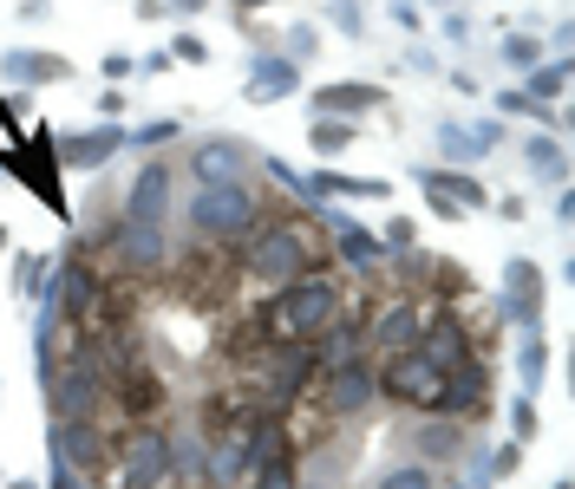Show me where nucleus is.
<instances>
[{
    "label": "nucleus",
    "mask_w": 575,
    "mask_h": 489,
    "mask_svg": "<svg viewBox=\"0 0 575 489\" xmlns=\"http://www.w3.org/2000/svg\"><path fill=\"white\" fill-rule=\"evenodd\" d=\"M510 424H516V437H536V412H530V398L510 412Z\"/></svg>",
    "instance_id": "obj_33"
},
{
    "label": "nucleus",
    "mask_w": 575,
    "mask_h": 489,
    "mask_svg": "<svg viewBox=\"0 0 575 489\" xmlns=\"http://www.w3.org/2000/svg\"><path fill=\"white\" fill-rule=\"evenodd\" d=\"M177 477V464H170V437L164 430H144L138 444L125 450V489H164Z\"/></svg>",
    "instance_id": "obj_8"
},
{
    "label": "nucleus",
    "mask_w": 575,
    "mask_h": 489,
    "mask_svg": "<svg viewBox=\"0 0 575 489\" xmlns=\"http://www.w3.org/2000/svg\"><path fill=\"white\" fill-rule=\"evenodd\" d=\"M170 138H177V125L164 118V125H144L138 138H125V143H138V150H157V143H170Z\"/></svg>",
    "instance_id": "obj_29"
},
{
    "label": "nucleus",
    "mask_w": 575,
    "mask_h": 489,
    "mask_svg": "<svg viewBox=\"0 0 575 489\" xmlns=\"http://www.w3.org/2000/svg\"><path fill=\"white\" fill-rule=\"evenodd\" d=\"M249 477H255V489H294V457H269V464H255V470H249Z\"/></svg>",
    "instance_id": "obj_25"
},
{
    "label": "nucleus",
    "mask_w": 575,
    "mask_h": 489,
    "mask_svg": "<svg viewBox=\"0 0 575 489\" xmlns=\"http://www.w3.org/2000/svg\"><path fill=\"white\" fill-rule=\"evenodd\" d=\"M53 385V418H92L98 412V398H105V379H98V365H66V372H53L46 379Z\"/></svg>",
    "instance_id": "obj_7"
},
{
    "label": "nucleus",
    "mask_w": 575,
    "mask_h": 489,
    "mask_svg": "<svg viewBox=\"0 0 575 489\" xmlns=\"http://www.w3.org/2000/svg\"><path fill=\"white\" fill-rule=\"evenodd\" d=\"M503 60H510V66H536V40H510Z\"/></svg>",
    "instance_id": "obj_31"
},
{
    "label": "nucleus",
    "mask_w": 575,
    "mask_h": 489,
    "mask_svg": "<svg viewBox=\"0 0 575 489\" xmlns=\"http://www.w3.org/2000/svg\"><path fill=\"white\" fill-rule=\"evenodd\" d=\"M341 242H347V248H341V255H347V262H354V268H379V255H386V248H379V242H373V235H366V228H341Z\"/></svg>",
    "instance_id": "obj_24"
},
{
    "label": "nucleus",
    "mask_w": 575,
    "mask_h": 489,
    "mask_svg": "<svg viewBox=\"0 0 575 489\" xmlns=\"http://www.w3.org/2000/svg\"><path fill=\"white\" fill-rule=\"evenodd\" d=\"M177 60H190V66H197V60H210V46H203L197 33H177Z\"/></svg>",
    "instance_id": "obj_30"
},
{
    "label": "nucleus",
    "mask_w": 575,
    "mask_h": 489,
    "mask_svg": "<svg viewBox=\"0 0 575 489\" xmlns=\"http://www.w3.org/2000/svg\"><path fill=\"white\" fill-rule=\"evenodd\" d=\"M0 170L27 177V183H33V196H40L46 210H66V196H60V150H53L46 131H33L27 150H0Z\"/></svg>",
    "instance_id": "obj_5"
},
{
    "label": "nucleus",
    "mask_w": 575,
    "mask_h": 489,
    "mask_svg": "<svg viewBox=\"0 0 575 489\" xmlns=\"http://www.w3.org/2000/svg\"><path fill=\"white\" fill-rule=\"evenodd\" d=\"M307 262H314V242H307V228H294V222H275V228H262V235L249 242V275L269 280V287L301 280Z\"/></svg>",
    "instance_id": "obj_2"
},
{
    "label": "nucleus",
    "mask_w": 575,
    "mask_h": 489,
    "mask_svg": "<svg viewBox=\"0 0 575 489\" xmlns=\"http://www.w3.org/2000/svg\"><path fill=\"white\" fill-rule=\"evenodd\" d=\"M242 177V143L236 138H210L197 150V183H236Z\"/></svg>",
    "instance_id": "obj_16"
},
{
    "label": "nucleus",
    "mask_w": 575,
    "mask_h": 489,
    "mask_svg": "<svg viewBox=\"0 0 575 489\" xmlns=\"http://www.w3.org/2000/svg\"><path fill=\"white\" fill-rule=\"evenodd\" d=\"M314 150H327V157H341L347 143H354V118H314Z\"/></svg>",
    "instance_id": "obj_21"
},
{
    "label": "nucleus",
    "mask_w": 575,
    "mask_h": 489,
    "mask_svg": "<svg viewBox=\"0 0 575 489\" xmlns=\"http://www.w3.org/2000/svg\"><path fill=\"white\" fill-rule=\"evenodd\" d=\"M164 228H144V222H125L118 228V262L132 268V275H150V268H164Z\"/></svg>",
    "instance_id": "obj_13"
},
{
    "label": "nucleus",
    "mask_w": 575,
    "mask_h": 489,
    "mask_svg": "<svg viewBox=\"0 0 575 489\" xmlns=\"http://www.w3.org/2000/svg\"><path fill=\"white\" fill-rule=\"evenodd\" d=\"M7 489H40V483H7Z\"/></svg>",
    "instance_id": "obj_38"
},
{
    "label": "nucleus",
    "mask_w": 575,
    "mask_h": 489,
    "mask_svg": "<svg viewBox=\"0 0 575 489\" xmlns=\"http://www.w3.org/2000/svg\"><path fill=\"white\" fill-rule=\"evenodd\" d=\"M458 444H464V430H458V424H431V430H419V437H412V450H419L426 464H438V457H451Z\"/></svg>",
    "instance_id": "obj_20"
},
{
    "label": "nucleus",
    "mask_w": 575,
    "mask_h": 489,
    "mask_svg": "<svg viewBox=\"0 0 575 489\" xmlns=\"http://www.w3.org/2000/svg\"><path fill=\"white\" fill-rule=\"evenodd\" d=\"M53 457L66 470H79V477H98L112 464V444H105V430L92 418H53Z\"/></svg>",
    "instance_id": "obj_6"
},
{
    "label": "nucleus",
    "mask_w": 575,
    "mask_h": 489,
    "mask_svg": "<svg viewBox=\"0 0 575 489\" xmlns=\"http://www.w3.org/2000/svg\"><path fill=\"white\" fill-rule=\"evenodd\" d=\"M46 489H79V470H66V464L53 457V477H46Z\"/></svg>",
    "instance_id": "obj_35"
},
{
    "label": "nucleus",
    "mask_w": 575,
    "mask_h": 489,
    "mask_svg": "<svg viewBox=\"0 0 575 489\" xmlns=\"http://www.w3.org/2000/svg\"><path fill=\"white\" fill-rule=\"evenodd\" d=\"M438 7H445V0H438Z\"/></svg>",
    "instance_id": "obj_42"
},
{
    "label": "nucleus",
    "mask_w": 575,
    "mask_h": 489,
    "mask_svg": "<svg viewBox=\"0 0 575 489\" xmlns=\"http://www.w3.org/2000/svg\"><path fill=\"white\" fill-rule=\"evenodd\" d=\"M516 372H523V392H536V385H543V372H550V347H543L536 333L523 340V359H516Z\"/></svg>",
    "instance_id": "obj_23"
},
{
    "label": "nucleus",
    "mask_w": 575,
    "mask_h": 489,
    "mask_svg": "<svg viewBox=\"0 0 575 489\" xmlns=\"http://www.w3.org/2000/svg\"><path fill=\"white\" fill-rule=\"evenodd\" d=\"M66 60H53V53H13L7 60V78H20V85H46V78H66Z\"/></svg>",
    "instance_id": "obj_19"
},
{
    "label": "nucleus",
    "mask_w": 575,
    "mask_h": 489,
    "mask_svg": "<svg viewBox=\"0 0 575 489\" xmlns=\"http://www.w3.org/2000/svg\"><path fill=\"white\" fill-rule=\"evenodd\" d=\"M412 235H419V228H412L406 215H393V222H386V242H393V248H412Z\"/></svg>",
    "instance_id": "obj_32"
},
{
    "label": "nucleus",
    "mask_w": 575,
    "mask_h": 489,
    "mask_svg": "<svg viewBox=\"0 0 575 489\" xmlns=\"http://www.w3.org/2000/svg\"><path fill=\"white\" fill-rule=\"evenodd\" d=\"M503 287H510V320H523L530 333H536V320H543V275L530 268V262H510V275H503Z\"/></svg>",
    "instance_id": "obj_12"
},
{
    "label": "nucleus",
    "mask_w": 575,
    "mask_h": 489,
    "mask_svg": "<svg viewBox=\"0 0 575 489\" xmlns=\"http://www.w3.org/2000/svg\"><path fill=\"white\" fill-rule=\"evenodd\" d=\"M170 7H177V13H197V7H203V0H170Z\"/></svg>",
    "instance_id": "obj_37"
},
{
    "label": "nucleus",
    "mask_w": 575,
    "mask_h": 489,
    "mask_svg": "<svg viewBox=\"0 0 575 489\" xmlns=\"http://www.w3.org/2000/svg\"><path fill=\"white\" fill-rule=\"evenodd\" d=\"M294 489H327V483H294Z\"/></svg>",
    "instance_id": "obj_39"
},
{
    "label": "nucleus",
    "mask_w": 575,
    "mask_h": 489,
    "mask_svg": "<svg viewBox=\"0 0 575 489\" xmlns=\"http://www.w3.org/2000/svg\"><path fill=\"white\" fill-rule=\"evenodd\" d=\"M419 327H426V307H419V300H393V313L373 320L366 347L386 352V359H393V352H412V347H419Z\"/></svg>",
    "instance_id": "obj_10"
},
{
    "label": "nucleus",
    "mask_w": 575,
    "mask_h": 489,
    "mask_svg": "<svg viewBox=\"0 0 575 489\" xmlns=\"http://www.w3.org/2000/svg\"><path fill=\"white\" fill-rule=\"evenodd\" d=\"M530 170L563 177V150H556V138H530Z\"/></svg>",
    "instance_id": "obj_27"
},
{
    "label": "nucleus",
    "mask_w": 575,
    "mask_h": 489,
    "mask_svg": "<svg viewBox=\"0 0 575 489\" xmlns=\"http://www.w3.org/2000/svg\"><path fill=\"white\" fill-rule=\"evenodd\" d=\"M269 320H275V333H288V340H321L341 320V287L334 280H314V275L288 280L282 300L269 307Z\"/></svg>",
    "instance_id": "obj_1"
},
{
    "label": "nucleus",
    "mask_w": 575,
    "mask_h": 489,
    "mask_svg": "<svg viewBox=\"0 0 575 489\" xmlns=\"http://www.w3.org/2000/svg\"><path fill=\"white\" fill-rule=\"evenodd\" d=\"M431 412H438V418H484V412H491V379H484V365H478V359H458L451 372H438Z\"/></svg>",
    "instance_id": "obj_4"
},
{
    "label": "nucleus",
    "mask_w": 575,
    "mask_h": 489,
    "mask_svg": "<svg viewBox=\"0 0 575 489\" xmlns=\"http://www.w3.org/2000/svg\"><path fill=\"white\" fill-rule=\"evenodd\" d=\"M379 489H431V470L426 464H406V470H393Z\"/></svg>",
    "instance_id": "obj_28"
},
{
    "label": "nucleus",
    "mask_w": 575,
    "mask_h": 489,
    "mask_svg": "<svg viewBox=\"0 0 575 489\" xmlns=\"http://www.w3.org/2000/svg\"><path fill=\"white\" fill-rule=\"evenodd\" d=\"M426 177V190H445V196H458V203H478L484 210V190L471 183V177H451V170H419Z\"/></svg>",
    "instance_id": "obj_22"
},
{
    "label": "nucleus",
    "mask_w": 575,
    "mask_h": 489,
    "mask_svg": "<svg viewBox=\"0 0 575 489\" xmlns=\"http://www.w3.org/2000/svg\"><path fill=\"white\" fill-rule=\"evenodd\" d=\"M301 190H307V203H321V196H373V203H379V196H393V183H386V177H334V170H314Z\"/></svg>",
    "instance_id": "obj_15"
},
{
    "label": "nucleus",
    "mask_w": 575,
    "mask_h": 489,
    "mask_svg": "<svg viewBox=\"0 0 575 489\" xmlns=\"http://www.w3.org/2000/svg\"><path fill=\"white\" fill-rule=\"evenodd\" d=\"M255 215H262V203H255L242 183H203V190L190 196L197 235H242V228H255Z\"/></svg>",
    "instance_id": "obj_3"
},
{
    "label": "nucleus",
    "mask_w": 575,
    "mask_h": 489,
    "mask_svg": "<svg viewBox=\"0 0 575 489\" xmlns=\"http://www.w3.org/2000/svg\"><path fill=\"white\" fill-rule=\"evenodd\" d=\"M288 92H294V60H262L255 78H249V98H255V105H275Z\"/></svg>",
    "instance_id": "obj_18"
},
{
    "label": "nucleus",
    "mask_w": 575,
    "mask_h": 489,
    "mask_svg": "<svg viewBox=\"0 0 575 489\" xmlns=\"http://www.w3.org/2000/svg\"><path fill=\"white\" fill-rule=\"evenodd\" d=\"M379 398V379L366 372V365H334V379H327V412H341V418H354Z\"/></svg>",
    "instance_id": "obj_11"
},
{
    "label": "nucleus",
    "mask_w": 575,
    "mask_h": 489,
    "mask_svg": "<svg viewBox=\"0 0 575 489\" xmlns=\"http://www.w3.org/2000/svg\"><path fill=\"white\" fill-rule=\"evenodd\" d=\"M288 53H294V60L314 53V26H294V33H288Z\"/></svg>",
    "instance_id": "obj_34"
},
{
    "label": "nucleus",
    "mask_w": 575,
    "mask_h": 489,
    "mask_svg": "<svg viewBox=\"0 0 575 489\" xmlns=\"http://www.w3.org/2000/svg\"><path fill=\"white\" fill-rule=\"evenodd\" d=\"M366 105H379V92H373V85H359V78L314 92V118H354V111H366Z\"/></svg>",
    "instance_id": "obj_17"
},
{
    "label": "nucleus",
    "mask_w": 575,
    "mask_h": 489,
    "mask_svg": "<svg viewBox=\"0 0 575 489\" xmlns=\"http://www.w3.org/2000/svg\"><path fill=\"white\" fill-rule=\"evenodd\" d=\"M164 215H170V163H144L138 183H132V203H125V222L164 228Z\"/></svg>",
    "instance_id": "obj_9"
},
{
    "label": "nucleus",
    "mask_w": 575,
    "mask_h": 489,
    "mask_svg": "<svg viewBox=\"0 0 575 489\" xmlns=\"http://www.w3.org/2000/svg\"><path fill=\"white\" fill-rule=\"evenodd\" d=\"M556 489H569V483H556Z\"/></svg>",
    "instance_id": "obj_41"
},
{
    "label": "nucleus",
    "mask_w": 575,
    "mask_h": 489,
    "mask_svg": "<svg viewBox=\"0 0 575 489\" xmlns=\"http://www.w3.org/2000/svg\"><path fill=\"white\" fill-rule=\"evenodd\" d=\"M334 20H341L347 33H359V7H354V0H334Z\"/></svg>",
    "instance_id": "obj_36"
},
{
    "label": "nucleus",
    "mask_w": 575,
    "mask_h": 489,
    "mask_svg": "<svg viewBox=\"0 0 575 489\" xmlns=\"http://www.w3.org/2000/svg\"><path fill=\"white\" fill-rule=\"evenodd\" d=\"M118 143H125V131H118V125H98V131H79V138L53 143V150H60V163H72V170H92V163H105Z\"/></svg>",
    "instance_id": "obj_14"
},
{
    "label": "nucleus",
    "mask_w": 575,
    "mask_h": 489,
    "mask_svg": "<svg viewBox=\"0 0 575 489\" xmlns=\"http://www.w3.org/2000/svg\"><path fill=\"white\" fill-rule=\"evenodd\" d=\"M0 248H7V228H0Z\"/></svg>",
    "instance_id": "obj_40"
},
{
    "label": "nucleus",
    "mask_w": 575,
    "mask_h": 489,
    "mask_svg": "<svg viewBox=\"0 0 575 489\" xmlns=\"http://www.w3.org/2000/svg\"><path fill=\"white\" fill-rule=\"evenodd\" d=\"M563 85H569V66H543L536 78H530L523 98H563Z\"/></svg>",
    "instance_id": "obj_26"
}]
</instances>
